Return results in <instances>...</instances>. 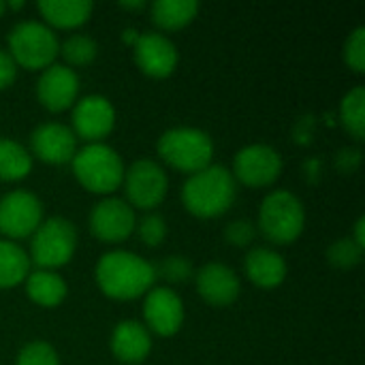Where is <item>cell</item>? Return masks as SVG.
I'll list each match as a JSON object with an SVG mask.
<instances>
[{
  "instance_id": "44dd1931",
  "label": "cell",
  "mask_w": 365,
  "mask_h": 365,
  "mask_svg": "<svg viewBox=\"0 0 365 365\" xmlns=\"http://www.w3.org/2000/svg\"><path fill=\"white\" fill-rule=\"evenodd\" d=\"M26 293L34 304L53 308L66 297V282L49 269H36L26 280Z\"/></svg>"
},
{
  "instance_id": "83f0119b",
  "label": "cell",
  "mask_w": 365,
  "mask_h": 365,
  "mask_svg": "<svg viewBox=\"0 0 365 365\" xmlns=\"http://www.w3.org/2000/svg\"><path fill=\"white\" fill-rule=\"evenodd\" d=\"M156 269V278L160 276V278H165V280H169V282H186L190 276H192V265H190V261L186 259V257H178V255H173V257H167L158 267H154Z\"/></svg>"
},
{
  "instance_id": "836d02e7",
  "label": "cell",
  "mask_w": 365,
  "mask_h": 365,
  "mask_svg": "<svg viewBox=\"0 0 365 365\" xmlns=\"http://www.w3.org/2000/svg\"><path fill=\"white\" fill-rule=\"evenodd\" d=\"M364 225H365V218H359L357 220V227H355V244L359 246V248H364L365 246V235H364Z\"/></svg>"
},
{
  "instance_id": "ba28073f",
  "label": "cell",
  "mask_w": 365,
  "mask_h": 365,
  "mask_svg": "<svg viewBox=\"0 0 365 365\" xmlns=\"http://www.w3.org/2000/svg\"><path fill=\"white\" fill-rule=\"evenodd\" d=\"M122 184H124L128 203L141 210H152L160 205L169 188V180L163 167L148 158L133 163L128 171L124 173Z\"/></svg>"
},
{
  "instance_id": "4dcf8cb0",
  "label": "cell",
  "mask_w": 365,
  "mask_h": 365,
  "mask_svg": "<svg viewBox=\"0 0 365 365\" xmlns=\"http://www.w3.org/2000/svg\"><path fill=\"white\" fill-rule=\"evenodd\" d=\"M344 60L346 64L357 71V73H364L365 71V28L359 26L346 41L344 45Z\"/></svg>"
},
{
  "instance_id": "d4e9b609",
  "label": "cell",
  "mask_w": 365,
  "mask_h": 365,
  "mask_svg": "<svg viewBox=\"0 0 365 365\" xmlns=\"http://www.w3.org/2000/svg\"><path fill=\"white\" fill-rule=\"evenodd\" d=\"M340 120L342 126L351 137L361 141L365 137V90L364 86H357L351 90L340 107Z\"/></svg>"
},
{
  "instance_id": "5bb4252c",
  "label": "cell",
  "mask_w": 365,
  "mask_h": 365,
  "mask_svg": "<svg viewBox=\"0 0 365 365\" xmlns=\"http://www.w3.org/2000/svg\"><path fill=\"white\" fill-rule=\"evenodd\" d=\"M79 92V77L73 68L62 64L47 66L36 81V96L49 111H64L73 105Z\"/></svg>"
},
{
  "instance_id": "9c48e42d",
  "label": "cell",
  "mask_w": 365,
  "mask_h": 365,
  "mask_svg": "<svg viewBox=\"0 0 365 365\" xmlns=\"http://www.w3.org/2000/svg\"><path fill=\"white\" fill-rule=\"evenodd\" d=\"M43 218L41 201L28 190H13L0 199V233L11 240L32 235Z\"/></svg>"
},
{
  "instance_id": "f546056e",
  "label": "cell",
  "mask_w": 365,
  "mask_h": 365,
  "mask_svg": "<svg viewBox=\"0 0 365 365\" xmlns=\"http://www.w3.org/2000/svg\"><path fill=\"white\" fill-rule=\"evenodd\" d=\"M361 250L364 248H359L353 240H340L329 248L327 257H329V263H334L336 267H353L359 263Z\"/></svg>"
},
{
  "instance_id": "9a60e30c",
  "label": "cell",
  "mask_w": 365,
  "mask_h": 365,
  "mask_svg": "<svg viewBox=\"0 0 365 365\" xmlns=\"http://www.w3.org/2000/svg\"><path fill=\"white\" fill-rule=\"evenodd\" d=\"M135 60L150 77H167L178 64L175 45L160 32H143L135 41Z\"/></svg>"
},
{
  "instance_id": "3957f363",
  "label": "cell",
  "mask_w": 365,
  "mask_h": 365,
  "mask_svg": "<svg viewBox=\"0 0 365 365\" xmlns=\"http://www.w3.org/2000/svg\"><path fill=\"white\" fill-rule=\"evenodd\" d=\"M158 154L169 167L192 175L212 165L214 143L207 133L190 126H180L167 130L158 139Z\"/></svg>"
},
{
  "instance_id": "603a6c76",
  "label": "cell",
  "mask_w": 365,
  "mask_h": 365,
  "mask_svg": "<svg viewBox=\"0 0 365 365\" xmlns=\"http://www.w3.org/2000/svg\"><path fill=\"white\" fill-rule=\"evenodd\" d=\"M30 269V259L13 242H0V289H11L24 282Z\"/></svg>"
},
{
  "instance_id": "30bf717a",
  "label": "cell",
  "mask_w": 365,
  "mask_h": 365,
  "mask_svg": "<svg viewBox=\"0 0 365 365\" xmlns=\"http://www.w3.org/2000/svg\"><path fill=\"white\" fill-rule=\"evenodd\" d=\"M280 171H282L280 154L272 145H265V143H255V145L242 148L233 160L235 178L250 188H261V186L274 184L278 180Z\"/></svg>"
},
{
  "instance_id": "7402d4cb",
  "label": "cell",
  "mask_w": 365,
  "mask_h": 365,
  "mask_svg": "<svg viewBox=\"0 0 365 365\" xmlns=\"http://www.w3.org/2000/svg\"><path fill=\"white\" fill-rule=\"evenodd\" d=\"M199 13L197 0H156L152 4V19L163 30H180Z\"/></svg>"
},
{
  "instance_id": "8fae6325",
  "label": "cell",
  "mask_w": 365,
  "mask_h": 365,
  "mask_svg": "<svg viewBox=\"0 0 365 365\" xmlns=\"http://www.w3.org/2000/svg\"><path fill=\"white\" fill-rule=\"evenodd\" d=\"M135 212L122 199H105L90 214V231L107 244L124 242L135 229Z\"/></svg>"
},
{
  "instance_id": "cb8c5ba5",
  "label": "cell",
  "mask_w": 365,
  "mask_h": 365,
  "mask_svg": "<svg viewBox=\"0 0 365 365\" xmlns=\"http://www.w3.org/2000/svg\"><path fill=\"white\" fill-rule=\"evenodd\" d=\"M32 171L30 154L11 139H0V180L15 182Z\"/></svg>"
},
{
  "instance_id": "7c38bea8",
  "label": "cell",
  "mask_w": 365,
  "mask_h": 365,
  "mask_svg": "<svg viewBox=\"0 0 365 365\" xmlns=\"http://www.w3.org/2000/svg\"><path fill=\"white\" fill-rule=\"evenodd\" d=\"M115 124L113 105L98 94L81 98L73 109V133L86 141H98L111 133Z\"/></svg>"
},
{
  "instance_id": "e0dca14e",
  "label": "cell",
  "mask_w": 365,
  "mask_h": 365,
  "mask_svg": "<svg viewBox=\"0 0 365 365\" xmlns=\"http://www.w3.org/2000/svg\"><path fill=\"white\" fill-rule=\"evenodd\" d=\"M237 274L222 263H207L197 272V291L212 306H229L240 295Z\"/></svg>"
},
{
  "instance_id": "5b68a950",
  "label": "cell",
  "mask_w": 365,
  "mask_h": 365,
  "mask_svg": "<svg viewBox=\"0 0 365 365\" xmlns=\"http://www.w3.org/2000/svg\"><path fill=\"white\" fill-rule=\"evenodd\" d=\"M306 225V212L302 201L289 190H276L267 195L259 210V229L274 244L295 242Z\"/></svg>"
},
{
  "instance_id": "6da1fadb",
  "label": "cell",
  "mask_w": 365,
  "mask_h": 365,
  "mask_svg": "<svg viewBox=\"0 0 365 365\" xmlns=\"http://www.w3.org/2000/svg\"><path fill=\"white\" fill-rule=\"evenodd\" d=\"M96 282L107 297L135 299L154 287L156 269L133 252L115 250L101 257L96 265Z\"/></svg>"
},
{
  "instance_id": "8992f818",
  "label": "cell",
  "mask_w": 365,
  "mask_h": 365,
  "mask_svg": "<svg viewBox=\"0 0 365 365\" xmlns=\"http://www.w3.org/2000/svg\"><path fill=\"white\" fill-rule=\"evenodd\" d=\"M9 49L15 64L30 71L51 66L60 51L56 34L41 21H19L13 26L9 34Z\"/></svg>"
},
{
  "instance_id": "4316f807",
  "label": "cell",
  "mask_w": 365,
  "mask_h": 365,
  "mask_svg": "<svg viewBox=\"0 0 365 365\" xmlns=\"http://www.w3.org/2000/svg\"><path fill=\"white\" fill-rule=\"evenodd\" d=\"M17 365H60L58 353L47 342H30L21 349Z\"/></svg>"
},
{
  "instance_id": "e575fe53",
  "label": "cell",
  "mask_w": 365,
  "mask_h": 365,
  "mask_svg": "<svg viewBox=\"0 0 365 365\" xmlns=\"http://www.w3.org/2000/svg\"><path fill=\"white\" fill-rule=\"evenodd\" d=\"M122 9H143L145 2H120Z\"/></svg>"
},
{
  "instance_id": "2e32d148",
  "label": "cell",
  "mask_w": 365,
  "mask_h": 365,
  "mask_svg": "<svg viewBox=\"0 0 365 365\" xmlns=\"http://www.w3.org/2000/svg\"><path fill=\"white\" fill-rule=\"evenodd\" d=\"M32 152L51 165H62L73 160V156L77 154V137L75 133L58 122H49V124H41L38 128H34L32 137Z\"/></svg>"
},
{
  "instance_id": "d6a6232c",
  "label": "cell",
  "mask_w": 365,
  "mask_h": 365,
  "mask_svg": "<svg viewBox=\"0 0 365 365\" xmlns=\"http://www.w3.org/2000/svg\"><path fill=\"white\" fill-rule=\"evenodd\" d=\"M17 75V64L11 58V53H6L4 49H0V90L9 88L15 81Z\"/></svg>"
},
{
  "instance_id": "7a4b0ae2",
  "label": "cell",
  "mask_w": 365,
  "mask_h": 365,
  "mask_svg": "<svg viewBox=\"0 0 365 365\" xmlns=\"http://www.w3.org/2000/svg\"><path fill=\"white\" fill-rule=\"evenodd\" d=\"M235 195V178L220 165H210L192 173L182 188V201L197 218L222 216L233 205Z\"/></svg>"
},
{
  "instance_id": "4fadbf2b",
  "label": "cell",
  "mask_w": 365,
  "mask_h": 365,
  "mask_svg": "<svg viewBox=\"0 0 365 365\" xmlns=\"http://www.w3.org/2000/svg\"><path fill=\"white\" fill-rule=\"evenodd\" d=\"M143 317L150 329L163 338H169L180 331L184 321V306L178 293L167 287L152 289L143 304Z\"/></svg>"
},
{
  "instance_id": "ffe728a7",
  "label": "cell",
  "mask_w": 365,
  "mask_h": 365,
  "mask_svg": "<svg viewBox=\"0 0 365 365\" xmlns=\"http://www.w3.org/2000/svg\"><path fill=\"white\" fill-rule=\"evenodd\" d=\"M36 6L41 15L58 28L81 26L92 13V2L88 0H43Z\"/></svg>"
},
{
  "instance_id": "f1b7e54d",
  "label": "cell",
  "mask_w": 365,
  "mask_h": 365,
  "mask_svg": "<svg viewBox=\"0 0 365 365\" xmlns=\"http://www.w3.org/2000/svg\"><path fill=\"white\" fill-rule=\"evenodd\" d=\"M139 237L150 248L160 246L165 242V237H167V222H165V218L163 216H156V214L145 216L139 222Z\"/></svg>"
},
{
  "instance_id": "d6986e66",
  "label": "cell",
  "mask_w": 365,
  "mask_h": 365,
  "mask_svg": "<svg viewBox=\"0 0 365 365\" xmlns=\"http://www.w3.org/2000/svg\"><path fill=\"white\" fill-rule=\"evenodd\" d=\"M246 276L261 289H274L287 278L284 259L269 248H255L248 252L244 261Z\"/></svg>"
},
{
  "instance_id": "277c9868",
  "label": "cell",
  "mask_w": 365,
  "mask_h": 365,
  "mask_svg": "<svg viewBox=\"0 0 365 365\" xmlns=\"http://www.w3.org/2000/svg\"><path fill=\"white\" fill-rule=\"evenodd\" d=\"M75 178L92 192L105 195L122 186L124 165L118 152L105 143H90L73 156Z\"/></svg>"
},
{
  "instance_id": "d590c367",
  "label": "cell",
  "mask_w": 365,
  "mask_h": 365,
  "mask_svg": "<svg viewBox=\"0 0 365 365\" xmlns=\"http://www.w3.org/2000/svg\"><path fill=\"white\" fill-rule=\"evenodd\" d=\"M4 9H6V4H4V2L0 0V15H2V11H4Z\"/></svg>"
},
{
  "instance_id": "ac0fdd59",
  "label": "cell",
  "mask_w": 365,
  "mask_h": 365,
  "mask_svg": "<svg viewBox=\"0 0 365 365\" xmlns=\"http://www.w3.org/2000/svg\"><path fill=\"white\" fill-rule=\"evenodd\" d=\"M111 351L122 364H141L152 351V338L141 323L122 321L111 334Z\"/></svg>"
},
{
  "instance_id": "52a82bcc",
  "label": "cell",
  "mask_w": 365,
  "mask_h": 365,
  "mask_svg": "<svg viewBox=\"0 0 365 365\" xmlns=\"http://www.w3.org/2000/svg\"><path fill=\"white\" fill-rule=\"evenodd\" d=\"M77 248V231L66 218H49L34 231L30 257L38 269H53L71 261Z\"/></svg>"
},
{
  "instance_id": "484cf974",
  "label": "cell",
  "mask_w": 365,
  "mask_h": 365,
  "mask_svg": "<svg viewBox=\"0 0 365 365\" xmlns=\"http://www.w3.org/2000/svg\"><path fill=\"white\" fill-rule=\"evenodd\" d=\"M60 53L64 56V60H66L71 66H86V64H90V62L96 58L98 45H96V41H92L90 36L73 34V36H68V38L62 43Z\"/></svg>"
},
{
  "instance_id": "1f68e13d",
  "label": "cell",
  "mask_w": 365,
  "mask_h": 365,
  "mask_svg": "<svg viewBox=\"0 0 365 365\" xmlns=\"http://www.w3.org/2000/svg\"><path fill=\"white\" fill-rule=\"evenodd\" d=\"M255 235H257V229L250 220H235L225 229V237L233 246H248L252 244Z\"/></svg>"
}]
</instances>
